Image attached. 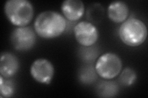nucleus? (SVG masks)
<instances>
[{"mask_svg":"<svg viewBox=\"0 0 148 98\" xmlns=\"http://www.w3.org/2000/svg\"><path fill=\"white\" fill-rule=\"evenodd\" d=\"M67 27L66 18L56 11H46L37 16L34 22L36 33L44 39L61 36Z\"/></svg>","mask_w":148,"mask_h":98,"instance_id":"f257e3e1","label":"nucleus"},{"mask_svg":"<svg viewBox=\"0 0 148 98\" xmlns=\"http://www.w3.org/2000/svg\"><path fill=\"white\" fill-rule=\"evenodd\" d=\"M119 35L125 45L130 47L140 46L145 43L147 38V26L138 18H129L120 25Z\"/></svg>","mask_w":148,"mask_h":98,"instance_id":"f03ea898","label":"nucleus"},{"mask_svg":"<svg viewBox=\"0 0 148 98\" xmlns=\"http://www.w3.org/2000/svg\"><path fill=\"white\" fill-rule=\"evenodd\" d=\"M4 10L9 21L17 27L27 26L34 15L33 4L27 0H8Z\"/></svg>","mask_w":148,"mask_h":98,"instance_id":"7ed1b4c3","label":"nucleus"},{"mask_svg":"<svg viewBox=\"0 0 148 98\" xmlns=\"http://www.w3.org/2000/svg\"><path fill=\"white\" fill-rule=\"evenodd\" d=\"M97 74L106 80L116 77L122 69V62L119 55L107 52L97 59L95 66Z\"/></svg>","mask_w":148,"mask_h":98,"instance_id":"20e7f679","label":"nucleus"},{"mask_svg":"<svg viewBox=\"0 0 148 98\" xmlns=\"http://www.w3.org/2000/svg\"><path fill=\"white\" fill-rule=\"evenodd\" d=\"M30 26L17 27L12 31L10 40L13 47L18 51H27L34 47L36 32Z\"/></svg>","mask_w":148,"mask_h":98,"instance_id":"39448f33","label":"nucleus"},{"mask_svg":"<svg viewBox=\"0 0 148 98\" xmlns=\"http://www.w3.org/2000/svg\"><path fill=\"white\" fill-rule=\"evenodd\" d=\"M74 35L82 47H91L96 44L99 38V31L91 22L81 21L74 27Z\"/></svg>","mask_w":148,"mask_h":98,"instance_id":"423d86ee","label":"nucleus"},{"mask_svg":"<svg viewBox=\"0 0 148 98\" xmlns=\"http://www.w3.org/2000/svg\"><path fill=\"white\" fill-rule=\"evenodd\" d=\"M30 74L37 82L49 85L54 75V68L52 63L46 58H38L32 63Z\"/></svg>","mask_w":148,"mask_h":98,"instance_id":"0eeeda50","label":"nucleus"},{"mask_svg":"<svg viewBox=\"0 0 148 98\" xmlns=\"http://www.w3.org/2000/svg\"><path fill=\"white\" fill-rule=\"evenodd\" d=\"M19 69V62L12 53L4 52L1 53L0 60V73L4 78H10L16 75Z\"/></svg>","mask_w":148,"mask_h":98,"instance_id":"6e6552de","label":"nucleus"},{"mask_svg":"<svg viewBox=\"0 0 148 98\" xmlns=\"http://www.w3.org/2000/svg\"><path fill=\"white\" fill-rule=\"evenodd\" d=\"M64 17L70 21L79 20L85 12V5L80 0H66L61 4Z\"/></svg>","mask_w":148,"mask_h":98,"instance_id":"1a4fd4ad","label":"nucleus"},{"mask_svg":"<svg viewBox=\"0 0 148 98\" xmlns=\"http://www.w3.org/2000/svg\"><path fill=\"white\" fill-rule=\"evenodd\" d=\"M108 16L109 19L115 23H123L127 20L129 14L127 4L122 1L110 3L108 7Z\"/></svg>","mask_w":148,"mask_h":98,"instance_id":"9d476101","label":"nucleus"},{"mask_svg":"<svg viewBox=\"0 0 148 98\" xmlns=\"http://www.w3.org/2000/svg\"><path fill=\"white\" fill-rule=\"evenodd\" d=\"M96 91L100 97H112L117 94L119 88L115 82L104 81L98 84Z\"/></svg>","mask_w":148,"mask_h":98,"instance_id":"9b49d317","label":"nucleus"},{"mask_svg":"<svg viewBox=\"0 0 148 98\" xmlns=\"http://www.w3.org/2000/svg\"><path fill=\"white\" fill-rule=\"evenodd\" d=\"M15 93V85L9 78L0 76V95L1 97H11Z\"/></svg>","mask_w":148,"mask_h":98,"instance_id":"f8f14e48","label":"nucleus"},{"mask_svg":"<svg viewBox=\"0 0 148 98\" xmlns=\"http://www.w3.org/2000/svg\"><path fill=\"white\" fill-rule=\"evenodd\" d=\"M136 80V74L130 68H125L122 71L119 77L120 83L124 86H131Z\"/></svg>","mask_w":148,"mask_h":98,"instance_id":"ddd939ff","label":"nucleus"},{"mask_svg":"<svg viewBox=\"0 0 148 98\" xmlns=\"http://www.w3.org/2000/svg\"><path fill=\"white\" fill-rule=\"evenodd\" d=\"M96 74L95 68L89 66L82 69L80 77L83 83H90L96 78Z\"/></svg>","mask_w":148,"mask_h":98,"instance_id":"4468645a","label":"nucleus"}]
</instances>
